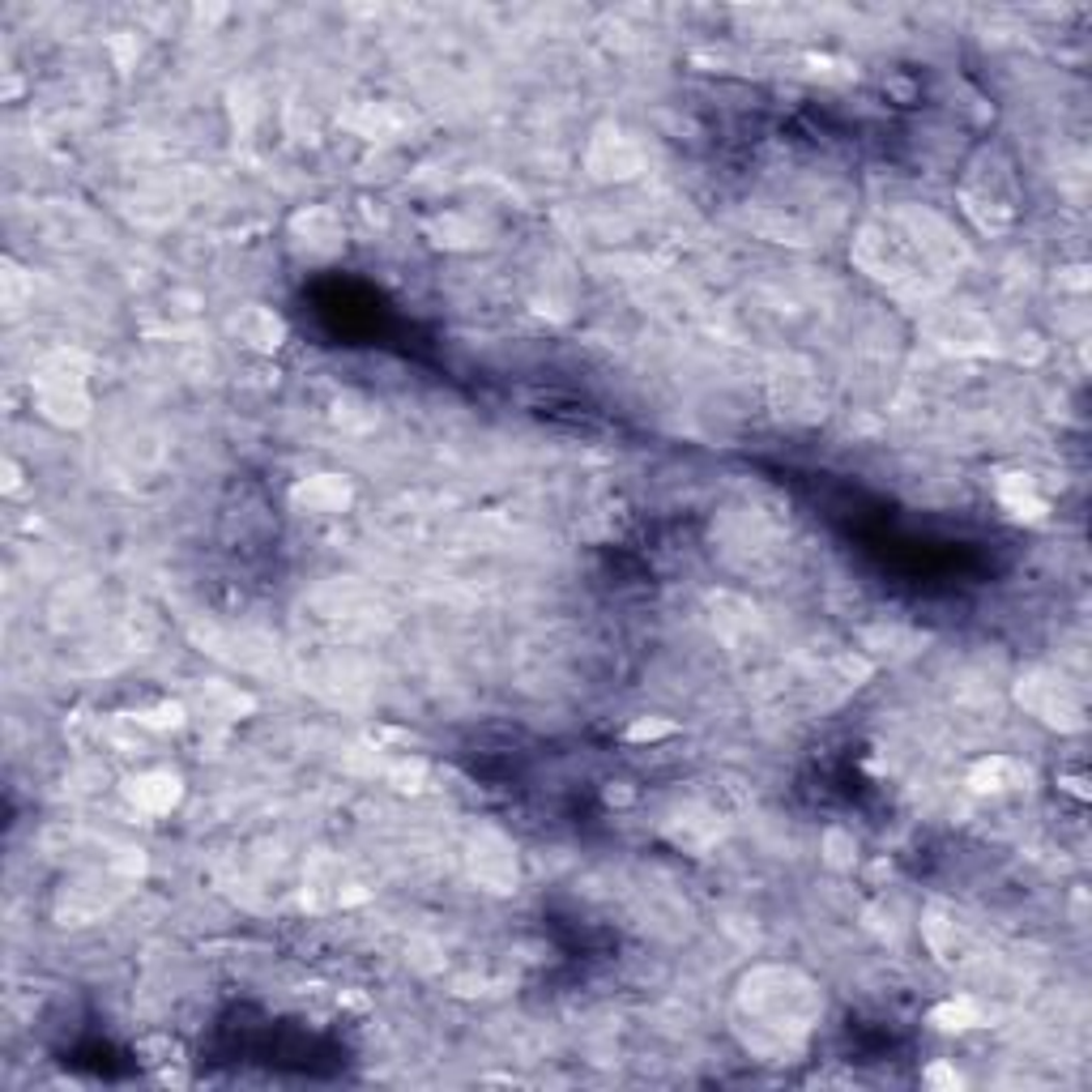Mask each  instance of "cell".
Returning a JSON list of instances; mask_svg holds the SVG:
<instances>
[{
	"label": "cell",
	"instance_id": "obj_1",
	"mask_svg": "<svg viewBox=\"0 0 1092 1092\" xmlns=\"http://www.w3.org/2000/svg\"><path fill=\"white\" fill-rule=\"evenodd\" d=\"M129 798L141 807V811H154V815H163L180 802V776L171 772H141L129 782Z\"/></svg>",
	"mask_w": 1092,
	"mask_h": 1092
},
{
	"label": "cell",
	"instance_id": "obj_2",
	"mask_svg": "<svg viewBox=\"0 0 1092 1092\" xmlns=\"http://www.w3.org/2000/svg\"><path fill=\"white\" fill-rule=\"evenodd\" d=\"M930 1025L944 1029V1033H964V1029H978L982 1025V1007L973 999H948L930 1011Z\"/></svg>",
	"mask_w": 1092,
	"mask_h": 1092
},
{
	"label": "cell",
	"instance_id": "obj_3",
	"mask_svg": "<svg viewBox=\"0 0 1092 1092\" xmlns=\"http://www.w3.org/2000/svg\"><path fill=\"white\" fill-rule=\"evenodd\" d=\"M299 499H307L311 513H337L342 503L350 499V491L337 479H311L307 487H299Z\"/></svg>",
	"mask_w": 1092,
	"mask_h": 1092
},
{
	"label": "cell",
	"instance_id": "obj_4",
	"mask_svg": "<svg viewBox=\"0 0 1092 1092\" xmlns=\"http://www.w3.org/2000/svg\"><path fill=\"white\" fill-rule=\"evenodd\" d=\"M666 734H675V726H671V721H657V717H649V721H636V726L628 730V738H632V743H653V738H666Z\"/></svg>",
	"mask_w": 1092,
	"mask_h": 1092
}]
</instances>
